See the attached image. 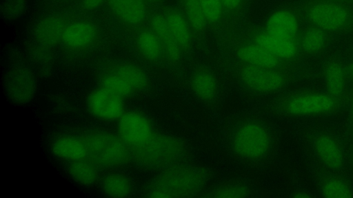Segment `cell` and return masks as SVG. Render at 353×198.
Listing matches in <instances>:
<instances>
[{
	"instance_id": "obj_1",
	"label": "cell",
	"mask_w": 353,
	"mask_h": 198,
	"mask_svg": "<svg viewBox=\"0 0 353 198\" xmlns=\"http://www.w3.org/2000/svg\"><path fill=\"white\" fill-rule=\"evenodd\" d=\"M205 175L199 168L181 166L163 172L149 188L148 196L157 198L192 197L205 184Z\"/></svg>"
},
{
	"instance_id": "obj_2",
	"label": "cell",
	"mask_w": 353,
	"mask_h": 198,
	"mask_svg": "<svg viewBox=\"0 0 353 198\" xmlns=\"http://www.w3.org/2000/svg\"><path fill=\"white\" fill-rule=\"evenodd\" d=\"M88 157L97 166L116 168L132 159L131 148L119 135L103 131H94L83 138Z\"/></svg>"
},
{
	"instance_id": "obj_3",
	"label": "cell",
	"mask_w": 353,
	"mask_h": 198,
	"mask_svg": "<svg viewBox=\"0 0 353 198\" xmlns=\"http://www.w3.org/2000/svg\"><path fill=\"white\" fill-rule=\"evenodd\" d=\"M132 158L139 165L161 167L176 160L183 152V145L176 138L154 133L144 143L131 148Z\"/></svg>"
},
{
	"instance_id": "obj_4",
	"label": "cell",
	"mask_w": 353,
	"mask_h": 198,
	"mask_svg": "<svg viewBox=\"0 0 353 198\" xmlns=\"http://www.w3.org/2000/svg\"><path fill=\"white\" fill-rule=\"evenodd\" d=\"M234 151L250 160L263 158L269 152L271 138L267 129L256 122H246L235 131L232 140Z\"/></svg>"
},
{
	"instance_id": "obj_5",
	"label": "cell",
	"mask_w": 353,
	"mask_h": 198,
	"mask_svg": "<svg viewBox=\"0 0 353 198\" xmlns=\"http://www.w3.org/2000/svg\"><path fill=\"white\" fill-rule=\"evenodd\" d=\"M3 88L8 98L14 104L30 102L37 92V83L34 73L24 66L10 69L6 74Z\"/></svg>"
},
{
	"instance_id": "obj_6",
	"label": "cell",
	"mask_w": 353,
	"mask_h": 198,
	"mask_svg": "<svg viewBox=\"0 0 353 198\" xmlns=\"http://www.w3.org/2000/svg\"><path fill=\"white\" fill-rule=\"evenodd\" d=\"M117 130L119 136L130 148L144 143L154 133L149 120L135 111L122 114L118 119Z\"/></svg>"
},
{
	"instance_id": "obj_7",
	"label": "cell",
	"mask_w": 353,
	"mask_h": 198,
	"mask_svg": "<svg viewBox=\"0 0 353 198\" xmlns=\"http://www.w3.org/2000/svg\"><path fill=\"white\" fill-rule=\"evenodd\" d=\"M335 107V98L329 94H304L288 99L284 110L293 116L321 115L330 113Z\"/></svg>"
},
{
	"instance_id": "obj_8",
	"label": "cell",
	"mask_w": 353,
	"mask_h": 198,
	"mask_svg": "<svg viewBox=\"0 0 353 198\" xmlns=\"http://www.w3.org/2000/svg\"><path fill=\"white\" fill-rule=\"evenodd\" d=\"M123 98L101 87L93 90L87 100L90 112L97 118L104 121L118 120L124 113Z\"/></svg>"
},
{
	"instance_id": "obj_9",
	"label": "cell",
	"mask_w": 353,
	"mask_h": 198,
	"mask_svg": "<svg viewBox=\"0 0 353 198\" xmlns=\"http://www.w3.org/2000/svg\"><path fill=\"white\" fill-rule=\"evenodd\" d=\"M240 78L247 87L262 93L277 91L285 82L283 76L274 69L250 65H245L241 69Z\"/></svg>"
},
{
	"instance_id": "obj_10",
	"label": "cell",
	"mask_w": 353,
	"mask_h": 198,
	"mask_svg": "<svg viewBox=\"0 0 353 198\" xmlns=\"http://www.w3.org/2000/svg\"><path fill=\"white\" fill-rule=\"evenodd\" d=\"M308 17L315 26L326 31L341 30L349 20L346 9L330 2H321L312 6L309 10Z\"/></svg>"
},
{
	"instance_id": "obj_11",
	"label": "cell",
	"mask_w": 353,
	"mask_h": 198,
	"mask_svg": "<svg viewBox=\"0 0 353 198\" xmlns=\"http://www.w3.org/2000/svg\"><path fill=\"white\" fill-rule=\"evenodd\" d=\"M96 36L97 30L91 23L79 21L64 28L61 41L70 49L81 50L90 45Z\"/></svg>"
},
{
	"instance_id": "obj_12",
	"label": "cell",
	"mask_w": 353,
	"mask_h": 198,
	"mask_svg": "<svg viewBox=\"0 0 353 198\" xmlns=\"http://www.w3.org/2000/svg\"><path fill=\"white\" fill-rule=\"evenodd\" d=\"M53 154L58 158L72 162L88 157V148L83 138L65 135L56 138L51 145Z\"/></svg>"
},
{
	"instance_id": "obj_13",
	"label": "cell",
	"mask_w": 353,
	"mask_h": 198,
	"mask_svg": "<svg viewBox=\"0 0 353 198\" xmlns=\"http://www.w3.org/2000/svg\"><path fill=\"white\" fill-rule=\"evenodd\" d=\"M254 43L278 58L290 59L296 53V45L293 39L271 34L265 31L254 37Z\"/></svg>"
},
{
	"instance_id": "obj_14",
	"label": "cell",
	"mask_w": 353,
	"mask_h": 198,
	"mask_svg": "<svg viewBox=\"0 0 353 198\" xmlns=\"http://www.w3.org/2000/svg\"><path fill=\"white\" fill-rule=\"evenodd\" d=\"M299 30L296 16L290 11L280 10L272 13L268 18L265 32L271 34L293 39Z\"/></svg>"
},
{
	"instance_id": "obj_15",
	"label": "cell",
	"mask_w": 353,
	"mask_h": 198,
	"mask_svg": "<svg viewBox=\"0 0 353 198\" xmlns=\"http://www.w3.org/2000/svg\"><path fill=\"white\" fill-rule=\"evenodd\" d=\"M111 12L120 20L138 24L145 17L146 8L143 0H107Z\"/></svg>"
},
{
	"instance_id": "obj_16",
	"label": "cell",
	"mask_w": 353,
	"mask_h": 198,
	"mask_svg": "<svg viewBox=\"0 0 353 198\" xmlns=\"http://www.w3.org/2000/svg\"><path fill=\"white\" fill-rule=\"evenodd\" d=\"M130 90L132 94L145 89L148 85L146 73L139 67L130 63H120L109 69Z\"/></svg>"
},
{
	"instance_id": "obj_17",
	"label": "cell",
	"mask_w": 353,
	"mask_h": 198,
	"mask_svg": "<svg viewBox=\"0 0 353 198\" xmlns=\"http://www.w3.org/2000/svg\"><path fill=\"white\" fill-rule=\"evenodd\" d=\"M315 152L328 168L339 169L343 164V153L338 143L327 135L316 137L314 142Z\"/></svg>"
},
{
	"instance_id": "obj_18",
	"label": "cell",
	"mask_w": 353,
	"mask_h": 198,
	"mask_svg": "<svg viewBox=\"0 0 353 198\" xmlns=\"http://www.w3.org/2000/svg\"><path fill=\"white\" fill-rule=\"evenodd\" d=\"M152 31L159 38L168 58L172 61L178 60L183 50L174 38L165 20V16L157 14L151 21Z\"/></svg>"
},
{
	"instance_id": "obj_19",
	"label": "cell",
	"mask_w": 353,
	"mask_h": 198,
	"mask_svg": "<svg viewBox=\"0 0 353 198\" xmlns=\"http://www.w3.org/2000/svg\"><path fill=\"white\" fill-rule=\"evenodd\" d=\"M237 56L246 65L274 69L279 63V58L256 44L244 45L239 47Z\"/></svg>"
},
{
	"instance_id": "obj_20",
	"label": "cell",
	"mask_w": 353,
	"mask_h": 198,
	"mask_svg": "<svg viewBox=\"0 0 353 198\" xmlns=\"http://www.w3.org/2000/svg\"><path fill=\"white\" fill-rule=\"evenodd\" d=\"M168 27L176 43L183 51L191 43L190 25L184 16L176 10H171L165 15Z\"/></svg>"
},
{
	"instance_id": "obj_21",
	"label": "cell",
	"mask_w": 353,
	"mask_h": 198,
	"mask_svg": "<svg viewBox=\"0 0 353 198\" xmlns=\"http://www.w3.org/2000/svg\"><path fill=\"white\" fill-rule=\"evenodd\" d=\"M190 86L195 96L204 101L213 100L218 94V83L209 72L199 71L192 77Z\"/></svg>"
},
{
	"instance_id": "obj_22",
	"label": "cell",
	"mask_w": 353,
	"mask_h": 198,
	"mask_svg": "<svg viewBox=\"0 0 353 198\" xmlns=\"http://www.w3.org/2000/svg\"><path fill=\"white\" fill-rule=\"evenodd\" d=\"M68 172L75 182L83 186L94 184L99 177L97 165L86 158L70 162Z\"/></svg>"
},
{
	"instance_id": "obj_23",
	"label": "cell",
	"mask_w": 353,
	"mask_h": 198,
	"mask_svg": "<svg viewBox=\"0 0 353 198\" xmlns=\"http://www.w3.org/2000/svg\"><path fill=\"white\" fill-rule=\"evenodd\" d=\"M101 187L105 195L112 197H126L132 190L130 178L121 173L108 174L103 177Z\"/></svg>"
},
{
	"instance_id": "obj_24",
	"label": "cell",
	"mask_w": 353,
	"mask_h": 198,
	"mask_svg": "<svg viewBox=\"0 0 353 198\" xmlns=\"http://www.w3.org/2000/svg\"><path fill=\"white\" fill-rule=\"evenodd\" d=\"M137 45L141 54L149 60H159L164 52L159 38L152 30L141 32L138 35Z\"/></svg>"
},
{
	"instance_id": "obj_25",
	"label": "cell",
	"mask_w": 353,
	"mask_h": 198,
	"mask_svg": "<svg viewBox=\"0 0 353 198\" xmlns=\"http://www.w3.org/2000/svg\"><path fill=\"white\" fill-rule=\"evenodd\" d=\"M324 77L329 95L334 98H339L343 91L345 82L343 67L336 63L328 64L324 72Z\"/></svg>"
},
{
	"instance_id": "obj_26",
	"label": "cell",
	"mask_w": 353,
	"mask_h": 198,
	"mask_svg": "<svg viewBox=\"0 0 353 198\" xmlns=\"http://www.w3.org/2000/svg\"><path fill=\"white\" fill-rule=\"evenodd\" d=\"M327 36L324 30L316 28L307 30L301 39L302 50L309 54H314L322 50L325 46Z\"/></svg>"
},
{
	"instance_id": "obj_27",
	"label": "cell",
	"mask_w": 353,
	"mask_h": 198,
	"mask_svg": "<svg viewBox=\"0 0 353 198\" xmlns=\"http://www.w3.org/2000/svg\"><path fill=\"white\" fill-rule=\"evenodd\" d=\"M186 19L196 31L203 30L208 23L199 0H183Z\"/></svg>"
},
{
	"instance_id": "obj_28",
	"label": "cell",
	"mask_w": 353,
	"mask_h": 198,
	"mask_svg": "<svg viewBox=\"0 0 353 198\" xmlns=\"http://www.w3.org/2000/svg\"><path fill=\"white\" fill-rule=\"evenodd\" d=\"M323 197L328 198H347L352 196V192L348 185L337 178L325 180L321 187Z\"/></svg>"
},
{
	"instance_id": "obj_29",
	"label": "cell",
	"mask_w": 353,
	"mask_h": 198,
	"mask_svg": "<svg viewBox=\"0 0 353 198\" xmlns=\"http://www.w3.org/2000/svg\"><path fill=\"white\" fill-rule=\"evenodd\" d=\"M64 28L61 23L54 19L43 21L39 27L37 34L43 42L52 43L61 39Z\"/></svg>"
},
{
	"instance_id": "obj_30",
	"label": "cell",
	"mask_w": 353,
	"mask_h": 198,
	"mask_svg": "<svg viewBox=\"0 0 353 198\" xmlns=\"http://www.w3.org/2000/svg\"><path fill=\"white\" fill-rule=\"evenodd\" d=\"M28 0H1V15L5 21H12L23 14Z\"/></svg>"
},
{
	"instance_id": "obj_31",
	"label": "cell",
	"mask_w": 353,
	"mask_h": 198,
	"mask_svg": "<svg viewBox=\"0 0 353 198\" xmlns=\"http://www.w3.org/2000/svg\"><path fill=\"white\" fill-rule=\"evenodd\" d=\"M206 21L210 23L218 22L224 9L221 0H199Z\"/></svg>"
},
{
	"instance_id": "obj_32",
	"label": "cell",
	"mask_w": 353,
	"mask_h": 198,
	"mask_svg": "<svg viewBox=\"0 0 353 198\" xmlns=\"http://www.w3.org/2000/svg\"><path fill=\"white\" fill-rule=\"evenodd\" d=\"M246 188L240 185H227L216 189L212 197H244L248 195Z\"/></svg>"
},
{
	"instance_id": "obj_33",
	"label": "cell",
	"mask_w": 353,
	"mask_h": 198,
	"mask_svg": "<svg viewBox=\"0 0 353 198\" xmlns=\"http://www.w3.org/2000/svg\"><path fill=\"white\" fill-rule=\"evenodd\" d=\"M224 9L233 11L239 8L242 3V0H221Z\"/></svg>"
},
{
	"instance_id": "obj_34",
	"label": "cell",
	"mask_w": 353,
	"mask_h": 198,
	"mask_svg": "<svg viewBox=\"0 0 353 198\" xmlns=\"http://www.w3.org/2000/svg\"><path fill=\"white\" fill-rule=\"evenodd\" d=\"M105 0H82L83 7L89 10L98 8Z\"/></svg>"
},
{
	"instance_id": "obj_35",
	"label": "cell",
	"mask_w": 353,
	"mask_h": 198,
	"mask_svg": "<svg viewBox=\"0 0 353 198\" xmlns=\"http://www.w3.org/2000/svg\"><path fill=\"white\" fill-rule=\"evenodd\" d=\"M301 194H297L296 195V197H310V195H307V194H301V192H300Z\"/></svg>"
},
{
	"instance_id": "obj_36",
	"label": "cell",
	"mask_w": 353,
	"mask_h": 198,
	"mask_svg": "<svg viewBox=\"0 0 353 198\" xmlns=\"http://www.w3.org/2000/svg\"><path fill=\"white\" fill-rule=\"evenodd\" d=\"M352 73H353V65H352Z\"/></svg>"
},
{
	"instance_id": "obj_37",
	"label": "cell",
	"mask_w": 353,
	"mask_h": 198,
	"mask_svg": "<svg viewBox=\"0 0 353 198\" xmlns=\"http://www.w3.org/2000/svg\"><path fill=\"white\" fill-rule=\"evenodd\" d=\"M352 116H353V109H352Z\"/></svg>"
},
{
	"instance_id": "obj_38",
	"label": "cell",
	"mask_w": 353,
	"mask_h": 198,
	"mask_svg": "<svg viewBox=\"0 0 353 198\" xmlns=\"http://www.w3.org/2000/svg\"><path fill=\"white\" fill-rule=\"evenodd\" d=\"M153 1H157V0H153Z\"/></svg>"
},
{
	"instance_id": "obj_39",
	"label": "cell",
	"mask_w": 353,
	"mask_h": 198,
	"mask_svg": "<svg viewBox=\"0 0 353 198\" xmlns=\"http://www.w3.org/2000/svg\"><path fill=\"white\" fill-rule=\"evenodd\" d=\"M352 160H353V157H352Z\"/></svg>"
}]
</instances>
